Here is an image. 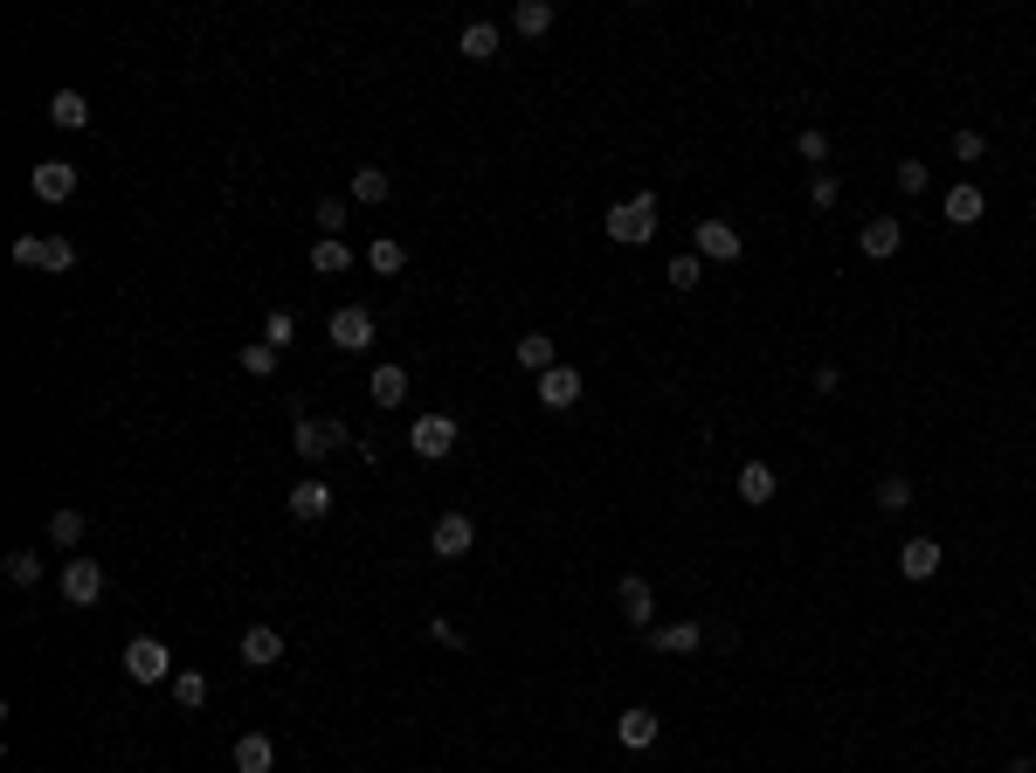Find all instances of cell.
Masks as SVG:
<instances>
[{
  "instance_id": "36",
  "label": "cell",
  "mask_w": 1036,
  "mask_h": 773,
  "mask_svg": "<svg viewBox=\"0 0 1036 773\" xmlns=\"http://www.w3.org/2000/svg\"><path fill=\"white\" fill-rule=\"evenodd\" d=\"M263 339H270L277 352H283V346H291V339H298V318H291V312H283V304H277V312L263 318Z\"/></svg>"
},
{
  "instance_id": "19",
  "label": "cell",
  "mask_w": 1036,
  "mask_h": 773,
  "mask_svg": "<svg viewBox=\"0 0 1036 773\" xmlns=\"http://www.w3.org/2000/svg\"><path fill=\"white\" fill-rule=\"evenodd\" d=\"M511 359H518L526 373H553V367H560V359H553V331H526V339L511 346Z\"/></svg>"
},
{
  "instance_id": "43",
  "label": "cell",
  "mask_w": 1036,
  "mask_h": 773,
  "mask_svg": "<svg viewBox=\"0 0 1036 773\" xmlns=\"http://www.w3.org/2000/svg\"><path fill=\"white\" fill-rule=\"evenodd\" d=\"M1002 773H1036V760H1008V766H1002Z\"/></svg>"
},
{
  "instance_id": "26",
  "label": "cell",
  "mask_w": 1036,
  "mask_h": 773,
  "mask_svg": "<svg viewBox=\"0 0 1036 773\" xmlns=\"http://www.w3.org/2000/svg\"><path fill=\"white\" fill-rule=\"evenodd\" d=\"M48 546H63V553L84 546V511H76V504H63L56 519H48Z\"/></svg>"
},
{
  "instance_id": "42",
  "label": "cell",
  "mask_w": 1036,
  "mask_h": 773,
  "mask_svg": "<svg viewBox=\"0 0 1036 773\" xmlns=\"http://www.w3.org/2000/svg\"><path fill=\"white\" fill-rule=\"evenodd\" d=\"M429 642H443V650H463V635L443 622V614H429Z\"/></svg>"
},
{
  "instance_id": "6",
  "label": "cell",
  "mask_w": 1036,
  "mask_h": 773,
  "mask_svg": "<svg viewBox=\"0 0 1036 773\" xmlns=\"http://www.w3.org/2000/svg\"><path fill=\"white\" fill-rule=\"evenodd\" d=\"M325 331H332V346H339V352H367L374 346V312H367V304H339Z\"/></svg>"
},
{
  "instance_id": "32",
  "label": "cell",
  "mask_w": 1036,
  "mask_h": 773,
  "mask_svg": "<svg viewBox=\"0 0 1036 773\" xmlns=\"http://www.w3.org/2000/svg\"><path fill=\"white\" fill-rule=\"evenodd\" d=\"M670 291H698V283H705V255H670Z\"/></svg>"
},
{
  "instance_id": "18",
  "label": "cell",
  "mask_w": 1036,
  "mask_h": 773,
  "mask_svg": "<svg viewBox=\"0 0 1036 773\" xmlns=\"http://www.w3.org/2000/svg\"><path fill=\"white\" fill-rule=\"evenodd\" d=\"M981 215H989V200H981V187H974V179H961V187H947V221H953V228H974Z\"/></svg>"
},
{
  "instance_id": "20",
  "label": "cell",
  "mask_w": 1036,
  "mask_h": 773,
  "mask_svg": "<svg viewBox=\"0 0 1036 773\" xmlns=\"http://www.w3.org/2000/svg\"><path fill=\"white\" fill-rule=\"evenodd\" d=\"M325 511H332V491H325V483H319V477H304V483H298V491H291V519H304V525H319V519H325Z\"/></svg>"
},
{
  "instance_id": "30",
  "label": "cell",
  "mask_w": 1036,
  "mask_h": 773,
  "mask_svg": "<svg viewBox=\"0 0 1036 773\" xmlns=\"http://www.w3.org/2000/svg\"><path fill=\"white\" fill-rule=\"evenodd\" d=\"M8 580H14V587H42V553H35V546H14V553H8Z\"/></svg>"
},
{
  "instance_id": "40",
  "label": "cell",
  "mask_w": 1036,
  "mask_h": 773,
  "mask_svg": "<svg viewBox=\"0 0 1036 773\" xmlns=\"http://www.w3.org/2000/svg\"><path fill=\"white\" fill-rule=\"evenodd\" d=\"M346 228V200H319V236H339Z\"/></svg>"
},
{
  "instance_id": "27",
  "label": "cell",
  "mask_w": 1036,
  "mask_h": 773,
  "mask_svg": "<svg viewBox=\"0 0 1036 773\" xmlns=\"http://www.w3.org/2000/svg\"><path fill=\"white\" fill-rule=\"evenodd\" d=\"M408 401V373L401 367H374V407H401Z\"/></svg>"
},
{
  "instance_id": "17",
  "label": "cell",
  "mask_w": 1036,
  "mask_h": 773,
  "mask_svg": "<svg viewBox=\"0 0 1036 773\" xmlns=\"http://www.w3.org/2000/svg\"><path fill=\"white\" fill-rule=\"evenodd\" d=\"M574 401H581V373L574 367L539 373V407H574Z\"/></svg>"
},
{
  "instance_id": "35",
  "label": "cell",
  "mask_w": 1036,
  "mask_h": 773,
  "mask_svg": "<svg viewBox=\"0 0 1036 773\" xmlns=\"http://www.w3.org/2000/svg\"><path fill=\"white\" fill-rule=\"evenodd\" d=\"M837 200H843L837 173H816V179H809V208H816V215H829V208H837Z\"/></svg>"
},
{
  "instance_id": "3",
  "label": "cell",
  "mask_w": 1036,
  "mask_h": 773,
  "mask_svg": "<svg viewBox=\"0 0 1036 773\" xmlns=\"http://www.w3.org/2000/svg\"><path fill=\"white\" fill-rule=\"evenodd\" d=\"M291 449H298L304 462H325L332 449H346V422H332V415H298Z\"/></svg>"
},
{
  "instance_id": "5",
  "label": "cell",
  "mask_w": 1036,
  "mask_h": 773,
  "mask_svg": "<svg viewBox=\"0 0 1036 773\" xmlns=\"http://www.w3.org/2000/svg\"><path fill=\"white\" fill-rule=\"evenodd\" d=\"M691 255H705V263H740L746 242H740V228H733V221H698Z\"/></svg>"
},
{
  "instance_id": "16",
  "label": "cell",
  "mask_w": 1036,
  "mask_h": 773,
  "mask_svg": "<svg viewBox=\"0 0 1036 773\" xmlns=\"http://www.w3.org/2000/svg\"><path fill=\"white\" fill-rule=\"evenodd\" d=\"M650 650L691 656V650H705V629H698V622H663V629H650Z\"/></svg>"
},
{
  "instance_id": "4",
  "label": "cell",
  "mask_w": 1036,
  "mask_h": 773,
  "mask_svg": "<svg viewBox=\"0 0 1036 773\" xmlns=\"http://www.w3.org/2000/svg\"><path fill=\"white\" fill-rule=\"evenodd\" d=\"M408 449L422 456V462H443V456L456 449V422H450V415H414V428H408Z\"/></svg>"
},
{
  "instance_id": "31",
  "label": "cell",
  "mask_w": 1036,
  "mask_h": 773,
  "mask_svg": "<svg viewBox=\"0 0 1036 773\" xmlns=\"http://www.w3.org/2000/svg\"><path fill=\"white\" fill-rule=\"evenodd\" d=\"M740 498L746 504H767L774 498V470H767V462H746V470H740Z\"/></svg>"
},
{
  "instance_id": "38",
  "label": "cell",
  "mask_w": 1036,
  "mask_h": 773,
  "mask_svg": "<svg viewBox=\"0 0 1036 773\" xmlns=\"http://www.w3.org/2000/svg\"><path fill=\"white\" fill-rule=\"evenodd\" d=\"M905 504H913V483H905V477H885V483H877V511H905Z\"/></svg>"
},
{
  "instance_id": "7",
  "label": "cell",
  "mask_w": 1036,
  "mask_h": 773,
  "mask_svg": "<svg viewBox=\"0 0 1036 773\" xmlns=\"http://www.w3.org/2000/svg\"><path fill=\"white\" fill-rule=\"evenodd\" d=\"M477 546V525L463 519V511H443V519H435V532H429V553L435 559H463Z\"/></svg>"
},
{
  "instance_id": "28",
  "label": "cell",
  "mask_w": 1036,
  "mask_h": 773,
  "mask_svg": "<svg viewBox=\"0 0 1036 773\" xmlns=\"http://www.w3.org/2000/svg\"><path fill=\"white\" fill-rule=\"evenodd\" d=\"M456 48H463V56H471V63H490V56H498V29H490V21H471V29H463V42H456Z\"/></svg>"
},
{
  "instance_id": "39",
  "label": "cell",
  "mask_w": 1036,
  "mask_h": 773,
  "mask_svg": "<svg viewBox=\"0 0 1036 773\" xmlns=\"http://www.w3.org/2000/svg\"><path fill=\"white\" fill-rule=\"evenodd\" d=\"M892 179H898V194H926V160H898Z\"/></svg>"
},
{
  "instance_id": "11",
  "label": "cell",
  "mask_w": 1036,
  "mask_h": 773,
  "mask_svg": "<svg viewBox=\"0 0 1036 773\" xmlns=\"http://www.w3.org/2000/svg\"><path fill=\"white\" fill-rule=\"evenodd\" d=\"M29 187H35V200H48V208H56V200L76 194V166H69V160H42V166L29 173Z\"/></svg>"
},
{
  "instance_id": "33",
  "label": "cell",
  "mask_w": 1036,
  "mask_h": 773,
  "mask_svg": "<svg viewBox=\"0 0 1036 773\" xmlns=\"http://www.w3.org/2000/svg\"><path fill=\"white\" fill-rule=\"evenodd\" d=\"M236 359H242V373H256V380H270V373H277V359H283V352H277L270 339H256V346H242Z\"/></svg>"
},
{
  "instance_id": "24",
  "label": "cell",
  "mask_w": 1036,
  "mask_h": 773,
  "mask_svg": "<svg viewBox=\"0 0 1036 773\" xmlns=\"http://www.w3.org/2000/svg\"><path fill=\"white\" fill-rule=\"evenodd\" d=\"M367 270H374V276H401V270H408V249L387 242V236H374V242H367Z\"/></svg>"
},
{
  "instance_id": "22",
  "label": "cell",
  "mask_w": 1036,
  "mask_h": 773,
  "mask_svg": "<svg viewBox=\"0 0 1036 773\" xmlns=\"http://www.w3.org/2000/svg\"><path fill=\"white\" fill-rule=\"evenodd\" d=\"M311 270H319V276H346L353 270V249L339 236H319V242H311Z\"/></svg>"
},
{
  "instance_id": "23",
  "label": "cell",
  "mask_w": 1036,
  "mask_h": 773,
  "mask_svg": "<svg viewBox=\"0 0 1036 773\" xmlns=\"http://www.w3.org/2000/svg\"><path fill=\"white\" fill-rule=\"evenodd\" d=\"M387 194H395V179H387L380 166H359V173H353V200H359V208H380Z\"/></svg>"
},
{
  "instance_id": "13",
  "label": "cell",
  "mask_w": 1036,
  "mask_h": 773,
  "mask_svg": "<svg viewBox=\"0 0 1036 773\" xmlns=\"http://www.w3.org/2000/svg\"><path fill=\"white\" fill-rule=\"evenodd\" d=\"M940 559L947 553L932 546V538H905V546H898V574L905 580H932V574H940Z\"/></svg>"
},
{
  "instance_id": "15",
  "label": "cell",
  "mask_w": 1036,
  "mask_h": 773,
  "mask_svg": "<svg viewBox=\"0 0 1036 773\" xmlns=\"http://www.w3.org/2000/svg\"><path fill=\"white\" fill-rule=\"evenodd\" d=\"M228 760H236V773H277V745H270V732H242Z\"/></svg>"
},
{
  "instance_id": "8",
  "label": "cell",
  "mask_w": 1036,
  "mask_h": 773,
  "mask_svg": "<svg viewBox=\"0 0 1036 773\" xmlns=\"http://www.w3.org/2000/svg\"><path fill=\"white\" fill-rule=\"evenodd\" d=\"M97 595H104V566H97L90 553H76V559L63 566V601H69V608H90Z\"/></svg>"
},
{
  "instance_id": "12",
  "label": "cell",
  "mask_w": 1036,
  "mask_h": 773,
  "mask_svg": "<svg viewBox=\"0 0 1036 773\" xmlns=\"http://www.w3.org/2000/svg\"><path fill=\"white\" fill-rule=\"evenodd\" d=\"M657 732H663V726H657V711H643V705H629V711L615 718V739L629 745V753H650V745H657Z\"/></svg>"
},
{
  "instance_id": "1",
  "label": "cell",
  "mask_w": 1036,
  "mask_h": 773,
  "mask_svg": "<svg viewBox=\"0 0 1036 773\" xmlns=\"http://www.w3.org/2000/svg\"><path fill=\"white\" fill-rule=\"evenodd\" d=\"M602 228H608V242H622V249L650 242V236H657V200H650V194H629V200H615Z\"/></svg>"
},
{
  "instance_id": "37",
  "label": "cell",
  "mask_w": 1036,
  "mask_h": 773,
  "mask_svg": "<svg viewBox=\"0 0 1036 773\" xmlns=\"http://www.w3.org/2000/svg\"><path fill=\"white\" fill-rule=\"evenodd\" d=\"M795 152H801L809 166H822V160H829V132H822V124H809V132H795Z\"/></svg>"
},
{
  "instance_id": "29",
  "label": "cell",
  "mask_w": 1036,
  "mask_h": 773,
  "mask_svg": "<svg viewBox=\"0 0 1036 773\" xmlns=\"http://www.w3.org/2000/svg\"><path fill=\"white\" fill-rule=\"evenodd\" d=\"M166 690H173V705H180V711H201V705H207V677H201V669H180Z\"/></svg>"
},
{
  "instance_id": "2",
  "label": "cell",
  "mask_w": 1036,
  "mask_h": 773,
  "mask_svg": "<svg viewBox=\"0 0 1036 773\" xmlns=\"http://www.w3.org/2000/svg\"><path fill=\"white\" fill-rule=\"evenodd\" d=\"M125 677H132V684H173L180 677L173 650H166L160 635H132V642H125Z\"/></svg>"
},
{
  "instance_id": "21",
  "label": "cell",
  "mask_w": 1036,
  "mask_h": 773,
  "mask_svg": "<svg viewBox=\"0 0 1036 773\" xmlns=\"http://www.w3.org/2000/svg\"><path fill=\"white\" fill-rule=\"evenodd\" d=\"M48 118H56L63 132H84V124H90V97L84 90H56V97H48Z\"/></svg>"
},
{
  "instance_id": "25",
  "label": "cell",
  "mask_w": 1036,
  "mask_h": 773,
  "mask_svg": "<svg viewBox=\"0 0 1036 773\" xmlns=\"http://www.w3.org/2000/svg\"><path fill=\"white\" fill-rule=\"evenodd\" d=\"M511 29H518V35H532V42H539V35H547V29H553V8H547V0H518V8H511Z\"/></svg>"
},
{
  "instance_id": "10",
  "label": "cell",
  "mask_w": 1036,
  "mask_h": 773,
  "mask_svg": "<svg viewBox=\"0 0 1036 773\" xmlns=\"http://www.w3.org/2000/svg\"><path fill=\"white\" fill-rule=\"evenodd\" d=\"M898 242H905V228H898L892 215H871V221L857 228V249L871 255V263H892V255H898Z\"/></svg>"
},
{
  "instance_id": "41",
  "label": "cell",
  "mask_w": 1036,
  "mask_h": 773,
  "mask_svg": "<svg viewBox=\"0 0 1036 773\" xmlns=\"http://www.w3.org/2000/svg\"><path fill=\"white\" fill-rule=\"evenodd\" d=\"M981 152H989V139H981V132H953V160H968V166H974Z\"/></svg>"
},
{
  "instance_id": "34",
  "label": "cell",
  "mask_w": 1036,
  "mask_h": 773,
  "mask_svg": "<svg viewBox=\"0 0 1036 773\" xmlns=\"http://www.w3.org/2000/svg\"><path fill=\"white\" fill-rule=\"evenodd\" d=\"M42 270H76V242L69 236H42Z\"/></svg>"
},
{
  "instance_id": "9",
  "label": "cell",
  "mask_w": 1036,
  "mask_h": 773,
  "mask_svg": "<svg viewBox=\"0 0 1036 773\" xmlns=\"http://www.w3.org/2000/svg\"><path fill=\"white\" fill-rule=\"evenodd\" d=\"M615 595H622V622H629V629H643V635L657 629V595H650V580H643V574H622Z\"/></svg>"
},
{
  "instance_id": "14",
  "label": "cell",
  "mask_w": 1036,
  "mask_h": 773,
  "mask_svg": "<svg viewBox=\"0 0 1036 773\" xmlns=\"http://www.w3.org/2000/svg\"><path fill=\"white\" fill-rule=\"evenodd\" d=\"M242 663H249V669H270V663H283V635H277L270 622L242 629Z\"/></svg>"
}]
</instances>
